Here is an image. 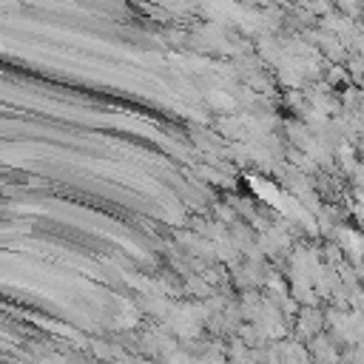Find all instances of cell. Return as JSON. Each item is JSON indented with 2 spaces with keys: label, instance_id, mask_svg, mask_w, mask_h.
Wrapping results in <instances>:
<instances>
[{
  "label": "cell",
  "instance_id": "obj_1",
  "mask_svg": "<svg viewBox=\"0 0 364 364\" xmlns=\"http://www.w3.org/2000/svg\"><path fill=\"white\" fill-rule=\"evenodd\" d=\"M250 185H253V188H256V191H259V193H262L267 202H273L279 210H287V213H293V208H287V199H284V196H282L276 188L264 185V179H259V176H250Z\"/></svg>",
  "mask_w": 364,
  "mask_h": 364
}]
</instances>
